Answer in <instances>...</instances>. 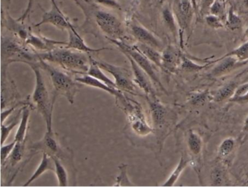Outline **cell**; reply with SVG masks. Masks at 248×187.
Here are the masks:
<instances>
[{
  "instance_id": "obj_1",
  "label": "cell",
  "mask_w": 248,
  "mask_h": 187,
  "mask_svg": "<svg viewBox=\"0 0 248 187\" xmlns=\"http://www.w3.org/2000/svg\"><path fill=\"white\" fill-rule=\"evenodd\" d=\"M39 58L49 63L59 65L69 73L82 75L88 73L91 63V56L66 46H58L50 51L38 53Z\"/></svg>"
},
{
  "instance_id": "obj_2",
  "label": "cell",
  "mask_w": 248,
  "mask_h": 187,
  "mask_svg": "<svg viewBox=\"0 0 248 187\" xmlns=\"http://www.w3.org/2000/svg\"><path fill=\"white\" fill-rule=\"evenodd\" d=\"M29 66L35 75V88L32 94L33 104L44 119L47 130H52L53 108L58 95L55 92L53 94L49 93L39 62L30 63Z\"/></svg>"
},
{
  "instance_id": "obj_3",
  "label": "cell",
  "mask_w": 248,
  "mask_h": 187,
  "mask_svg": "<svg viewBox=\"0 0 248 187\" xmlns=\"http://www.w3.org/2000/svg\"><path fill=\"white\" fill-rule=\"evenodd\" d=\"M39 65L50 78L56 95L65 97L69 104H74L75 95L85 85L72 78L69 72L56 67L49 62L40 59Z\"/></svg>"
},
{
  "instance_id": "obj_4",
  "label": "cell",
  "mask_w": 248,
  "mask_h": 187,
  "mask_svg": "<svg viewBox=\"0 0 248 187\" xmlns=\"http://www.w3.org/2000/svg\"><path fill=\"white\" fill-rule=\"evenodd\" d=\"M126 94L122 91L118 96L115 97L116 104L127 116V122L133 131L141 137L155 133L152 125L148 122L141 104Z\"/></svg>"
},
{
  "instance_id": "obj_5",
  "label": "cell",
  "mask_w": 248,
  "mask_h": 187,
  "mask_svg": "<svg viewBox=\"0 0 248 187\" xmlns=\"http://www.w3.org/2000/svg\"><path fill=\"white\" fill-rule=\"evenodd\" d=\"M2 69H7L11 63L15 62L30 64L40 62L38 53L31 50L30 46H25L18 43L17 40L9 37H2Z\"/></svg>"
},
{
  "instance_id": "obj_6",
  "label": "cell",
  "mask_w": 248,
  "mask_h": 187,
  "mask_svg": "<svg viewBox=\"0 0 248 187\" xmlns=\"http://www.w3.org/2000/svg\"><path fill=\"white\" fill-rule=\"evenodd\" d=\"M30 155L29 156L32 158L36 154L46 153L51 156H56L61 160H64L68 163L74 165L73 154L69 149L62 147V145L59 143L57 137L53 130H46L44 136L41 140L31 143L29 146Z\"/></svg>"
},
{
  "instance_id": "obj_7",
  "label": "cell",
  "mask_w": 248,
  "mask_h": 187,
  "mask_svg": "<svg viewBox=\"0 0 248 187\" xmlns=\"http://www.w3.org/2000/svg\"><path fill=\"white\" fill-rule=\"evenodd\" d=\"M113 44L115 45L118 47V48L121 50L122 53L124 56H129L140 66V68L146 72V73L149 75V78L152 79V82L159 87L162 91L167 93L164 85H162L157 72L155 69V65L141 53L136 46H130L127 43L123 42V40H108Z\"/></svg>"
},
{
  "instance_id": "obj_8",
  "label": "cell",
  "mask_w": 248,
  "mask_h": 187,
  "mask_svg": "<svg viewBox=\"0 0 248 187\" xmlns=\"http://www.w3.org/2000/svg\"><path fill=\"white\" fill-rule=\"evenodd\" d=\"M97 64L106 72H108L114 78L117 88L120 91L133 95H139L137 91L138 86L133 79V72H130L126 68L115 66L108 62L101 60H95Z\"/></svg>"
},
{
  "instance_id": "obj_9",
  "label": "cell",
  "mask_w": 248,
  "mask_h": 187,
  "mask_svg": "<svg viewBox=\"0 0 248 187\" xmlns=\"http://www.w3.org/2000/svg\"><path fill=\"white\" fill-rule=\"evenodd\" d=\"M95 20L108 40H123L124 38L125 31L123 23L114 14L99 10L95 13Z\"/></svg>"
},
{
  "instance_id": "obj_10",
  "label": "cell",
  "mask_w": 248,
  "mask_h": 187,
  "mask_svg": "<svg viewBox=\"0 0 248 187\" xmlns=\"http://www.w3.org/2000/svg\"><path fill=\"white\" fill-rule=\"evenodd\" d=\"M145 98L150 110L152 127L155 130L154 133H165L170 125V112L169 109L158 100L156 96H145Z\"/></svg>"
},
{
  "instance_id": "obj_11",
  "label": "cell",
  "mask_w": 248,
  "mask_h": 187,
  "mask_svg": "<svg viewBox=\"0 0 248 187\" xmlns=\"http://www.w3.org/2000/svg\"><path fill=\"white\" fill-rule=\"evenodd\" d=\"M174 15L179 27V37L181 45L183 44L184 33H186L188 39L191 32V24L196 15L195 10L191 3V0H181L179 7L172 8Z\"/></svg>"
},
{
  "instance_id": "obj_12",
  "label": "cell",
  "mask_w": 248,
  "mask_h": 187,
  "mask_svg": "<svg viewBox=\"0 0 248 187\" xmlns=\"http://www.w3.org/2000/svg\"><path fill=\"white\" fill-rule=\"evenodd\" d=\"M50 9L47 11H44L41 21L36 24L35 27H41L44 24H51L62 31H67L73 24L62 12L56 0H50Z\"/></svg>"
},
{
  "instance_id": "obj_13",
  "label": "cell",
  "mask_w": 248,
  "mask_h": 187,
  "mask_svg": "<svg viewBox=\"0 0 248 187\" xmlns=\"http://www.w3.org/2000/svg\"><path fill=\"white\" fill-rule=\"evenodd\" d=\"M131 65L135 83L144 93L145 96H156L152 79L140 66L130 56H125Z\"/></svg>"
},
{
  "instance_id": "obj_14",
  "label": "cell",
  "mask_w": 248,
  "mask_h": 187,
  "mask_svg": "<svg viewBox=\"0 0 248 187\" xmlns=\"http://www.w3.org/2000/svg\"><path fill=\"white\" fill-rule=\"evenodd\" d=\"M209 63L210 64L217 63V64L213 68L209 75L213 78H219L226 76L233 71L248 64V62H239L234 57L229 56V57L219 58L217 60L213 61Z\"/></svg>"
},
{
  "instance_id": "obj_15",
  "label": "cell",
  "mask_w": 248,
  "mask_h": 187,
  "mask_svg": "<svg viewBox=\"0 0 248 187\" xmlns=\"http://www.w3.org/2000/svg\"><path fill=\"white\" fill-rule=\"evenodd\" d=\"M130 31L133 37L138 40L139 43L147 45L159 50L164 49L162 40L152 31L145 28L143 26L138 24H133L130 27Z\"/></svg>"
},
{
  "instance_id": "obj_16",
  "label": "cell",
  "mask_w": 248,
  "mask_h": 187,
  "mask_svg": "<svg viewBox=\"0 0 248 187\" xmlns=\"http://www.w3.org/2000/svg\"><path fill=\"white\" fill-rule=\"evenodd\" d=\"M183 54L175 46L170 45L162 52V68L164 71L174 73L181 65Z\"/></svg>"
},
{
  "instance_id": "obj_17",
  "label": "cell",
  "mask_w": 248,
  "mask_h": 187,
  "mask_svg": "<svg viewBox=\"0 0 248 187\" xmlns=\"http://www.w3.org/2000/svg\"><path fill=\"white\" fill-rule=\"evenodd\" d=\"M67 31L68 34H69V40H68L66 47L68 48L74 49V50H78V51L82 52V53H88V54L99 53L102 50H108L107 47L92 48V47H89L84 41L83 38L81 37L80 34L77 31L74 25H72L67 30Z\"/></svg>"
},
{
  "instance_id": "obj_18",
  "label": "cell",
  "mask_w": 248,
  "mask_h": 187,
  "mask_svg": "<svg viewBox=\"0 0 248 187\" xmlns=\"http://www.w3.org/2000/svg\"><path fill=\"white\" fill-rule=\"evenodd\" d=\"M26 45L30 46L31 48L36 50H42V51L47 52L56 48L58 46H66L67 42L56 41V40H50L46 38L41 35L30 33L28 38L26 40Z\"/></svg>"
},
{
  "instance_id": "obj_19",
  "label": "cell",
  "mask_w": 248,
  "mask_h": 187,
  "mask_svg": "<svg viewBox=\"0 0 248 187\" xmlns=\"http://www.w3.org/2000/svg\"><path fill=\"white\" fill-rule=\"evenodd\" d=\"M7 76V69H2V110L5 109L10 104H14L18 93L16 91V87L14 85V82L10 79L9 82Z\"/></svg>"
},
{
  "instance_id": "obj_20",
  "label": "cell",
  "mask_w": 248,
  "mask_h": 187,
  "mask_svg": "<svg viewBox=\"0 0 248 187\" xmlns=\"http://www.w3.org/2000/svg\"><path fill=\"white\" fill-rule=\"evenodd\" d=\"M75 78L78 82L83 84L84 85L98 88V89L105 91V92L114 95V97L118 96L122 93V91H120V90L117 89V88H111L104 82H101V81L97 79L96 78L90 76L87 74L79 75V77H76Z\"/></svg>"
},
{
  "instance_id": "obj_21",
  "label": "cell",
  "mask_w": 248,
  "mask_h": 187,
  "mask_svg": "<svg viewBox=\"0 0 248 187\" xmlns=\"http://www.w3.org/2000/svg\"><path fill=\"white\" fill-rule=\"evenodd\" d=\"M53 171L55 172V163L53 157L46 153H43L41 162L37 167L35 172L31 175V178H29L28 181L23 184V187H29L31 183L34 182L36 179L41 176L43 173L47 171Z\"/></svg>"
},
{
  "instance_id": "obj_22",
  "label": "cell",
  "mask_w": 248,
  "mask_h": 187,
  "mask_svg": "<svg viewBox=\"0 0 248 187\" xmlns=\"http://www.w3.org/2000/svg\"><path fill=\"white\" fill-rule=\"evenodd\" d=\"M190 163V159L186 155L182 154L180 157L179 162L177 164L173 171L170 174L169 177L166 181L162 184V187H173L176 184L177 181L179 179L184 170L188 167Z\"/></svg>"
},
{
  "instance_id": "obj_23",
  "label": "cell",
  "mask_w": 248,
  "mask_h": 187,
  "mask_svg": "<svg viewBox=\"0 0 248 187\" xmlns=\"http://www.w3.org/2000/svg\"><path fill=\"white\" fill-rule=\"evenodd\" d=\"M31 109H33L32 104L27 105L24 107L22 114H21V122H20L19 126H18V130H17L15 138H14V140L16 142H24L27 140L29 120H30Z\"/></svg>"
},
{
  "instance_id": "obj_24",
  "label": "cell",
  "mask_w": 248,
  "mask_h": 187,
  "mask_svg": "<svg viewBox=\"0 0 248 187\" xmlns=\"http://www.w3.org/2000/svg\"><path fill=\"white\" fill-rule=\"evenodd\" d=\"M21 21L19 20L14 19L9 14H8L5 19V27L12 31L20 40L26 42L31 32L23 24H21Z\"/></svg>"
},
{
  "instance_id": "obj_25",
  "label": "cell",
  "mask_w": 248,
  "mask_h": 187,
  "mask_svg": "<svg viewBox=\"0 0 248 187\" xmlns=\"http://www.w3.org/2000/svg\"><path fill=\"white\" fill-rule=\"evenodd\" d=\"M162 16L165 27L176 40L177 37H179V27L172 8L169 6L164 7Z\"/></svg>"
},
{
  "instance_id": "obj_26",
  "label": "cell",
  "mask_w": 248,
  "mask_h": 187,
  "mask_svg": "<svg viewBox=\"0 0 248 187\" xmlns=\"http://www.w3.org/2000/svg\"><path fill=\"white\" fill-rule=\"evenodd\" d=\"M135 46L155 66L162 68V53H160L159 50L155 48V47L147 46V45L143 44V43H139L137 45H135Z\"/></svg>"
},
{
  "instance_id": "obj_27",
  "label": "cell",
  "mask_w": 248,
  "mask_h": 187,
  "mask_svg": "<svg viewBox=\"0 0 248 187\" xmlns=\"http://www.w3.org/2000/svg\"><path fill=\"white\" fill-rule=\"evenodd\" d=\"M87 75L96 78L98 80L104 82V83L108 85V86L111 88H117L114 81L111 80L110 78H108L107 75L103 72V69L97 64L96 62H95V59L91 57V63L90 65L89 69H88V73ZM118 89V88H117Z\"/></svg>"
},
{
  "instance_id": "obj_28",
  "label": "cell",
  "mask_w": 248,
  "mask_h": 187,
  "mask_svg": "<svg viewBox=\"0 0 248 187\" xmlns=\"http://www.w3.org/2000/svg\"><path fill=\"white\" fill-rule=\"evenodd\" d=\"M26 142L27 140L24 142H16L14 150L7 162H5V165L8 164V166L12 168L21 162V161L24 159L26 153Z\"/></svg>"
},
{
  "instance_id": "obj_29",
  "label": "cell",
  "mask_w": 248,
  "mask_h": 187,
  "mask_svg": "<svg viewBox=\"0 0 248 187\" xmlns=\"http://www.w3.org/2000/svg\"><path fill=\"white\" fill-rule=\"evenodd\" d=\"M187 146L191 155L194 156H200L202 151L203 146L202 139L200 134L194 130H190L187 138Z\"/></svg>"
},
{
  "instance_id": "obj_30",
  "label": "cell",
  "mask_w": 248,
  "mask_h": 187,
  "mask_svg": "<svg viewBox=\"0 0 248 187\" xmlns=\"http://www.w3.org/2000/svg\"><path fill=\"white\" fill-rule=\"evenodd\" d=\"M239 85L237 81L235 80L232 81V82L223 85L215 93L213 96V101H216V102H220L224 100H229L234 94L235 91Z\"/></svg>"
},
{
  "instance_id": "obj_31",
  "label": "cell",
  "mask_w": 248,
  "mask_h": 187,
  "mask_svg": "<svg viewBox=\"0 0 248 187\" xmlns=\"http://www.w3.org/2000/svg\"><path fill=\"white\" fill-rule=\"evenodd\" d=\"M55 163V172L57 177L58 184L59 187H68L69 186V174L66 167L62 161L56 156H52Z\"/></svg>"
},
{
  "instance_id": "obj_32",
  "label": "cell",
  "mask_w": 248,
  "mask_h": 187,
  "mask_svg": "<svg viewBox=\"0 0 248 187\" xmlns=\"http://www.w3.org/2000/svg\"><path fill=\"white\" fill-rule=\"evenodd\" d=\"M24 107H25V106H24V107H21V109H18V112L16 113L15 117H14V118L12 119V121H11V123L7 125H5L4 123L1 124V132H2V140H1V144H4L5 140L9 137L11 131L19 124L20 122H21V114H22V111Z\"/></svg>"
},
{
  "instance_id": "obj_33",
  "label": "cell",
  "mask_w": 248,
  "mask_h": 187,
  "mask_svg": "<svg viewBox=\"0 0 248 187\" xmlns=\"http://www.w3.org/2000/svg\"><path fill=\"white\" fill-rule=\"evenodd\" d=\"M229 102L239 105H245L248 103V82L238 85L234 94L229 99Z\"/></svg>"
},
{
  "instance_id": "obj_34",
  "label": "cell",
  "mask_w": 248,
  "mask_h": 187,
  "mask_svg": "<svg viewBox=\"0 0 248 187\" xmlns=\"http://www.w3.org/2000/svg\"><path fill=\"white\" fill-rule=\"evenodd\" d=\"M225 27L232 31L239 30L242 29V21L240 17L235 12L234 7L231 5L226 16Z\"/></svg>"
},
{
  "instance_id": "obj_35",
  "label": "cell",
  "mask_w": 248,
  "mask_h": 187,
  "mask_svg": "<svg viewBox=\"0 0 248 187\" xmlns=\"http://www.w3.org/2000/svg\"><path fill=\"white\" fill-rule=\"evenodd\" d=\"M127 168L128 165L127 164L121 163L119 165L120 172L116 178L115 183L113 184V187H136L129 179Z\"/></svg>"
},
{
  "instance_id": "obj_36",
  "label": "cell",
  "mask_w": 248,
  "mask_h": 187,
  "mask_svg": "<svg viewBox=\"0 0 248 187\" xmlns=\"http://www.w3.org/2000/svg\"><path fill=\"white\" fill-rule=\"evenodd\" d=\"M232 56L235 59H237L239 62H248V40L242 43V45L233 49L229 53H226L224 56L220 58L229 57Z\"/></svg>"
},
{
  "instance_id": "obj_37",
  "label": "cell",
  "mask_w": 248,
  "mask_h": 187,
  "mask_svg": "<svg viewBox=\"0 0 248 187\" xmlns=\"http://www.w3.org/2000/svg\"><path fill=\"white\" fill-rule=\"evenodd\" d=\"M235 146H236V140L233 138L228 137L223 139L217 149L218 156L221 158L227 157L233 152Z\"/></svg>"
},
{
  "instance_id": "obj_38",
  "label": "cell",
  "mask_w": 248,
  "mask_h": 187,
  "mask_svg": "<svg viewBox=\"0 0 248 187\" xmlns=\"http://www.w3.org/2000/svg\"><path fill=\"white\" fill-rule=\"evenodd\" d=\"M210 63H204V64H198L193 62L191 59L188 58L186 57L185 56L183 55L182 59H181V65L180 67L183 70L186 71L188 72H198V71L202 70L205 69L207 66H210Z\"/></svg>"
},
{
  "instance_id": "obj_39",
  "label": "cell",
  "mask_w": 248,
  "mask_h": 187,
  "mask_svg": "<svg viewBox=\"0 0 248 187\" xmlns=\"http://www.w3.org/2000/svg\"><path fill=\"white\" fill-rule=\"evenodd\" d=\"M226 0H215L214 3L210 10V14L219 17L225 23L226 19Z\"/></svg>"
},
{
  "instance_id": "obj_40",
  "label": "cell",
  "mask_w": 248,
  "mask_h": 187,
  "mask_svg": "<svg viewBox=\"0 0 248 187\" xmlns=\"http://www.w3.org/2000/svg\"><path fill=\"white\" fill-rule=\"evenodd\" d=\"M204 19L207 26L214 30H219V29H222L225 27V23L223 22V20L220 19L216 16L208 14L204 17Z\"/></svg>"
},
{
  "instance_id": "obj_41",
  "label": "cell",
  "mask_w": 248,
  "mask_h": 187,
  "mask_svg": "<svg viewBox=\"0 0 248 187\" xmlns=\"http://www.w3.org/2000/svg\"><path fill=\"white\" fill-rule=\"evenodd\" d=\"M30 103L28 101H18V102L14 104V105L11 106L8 109H5V110H2L1 113V124L5 123L6 119L14 112V111L17 109L19 107H24L26 105H30Z\"/></svg>"
},
{
  "instance_id": "obj_42",
  "label": "cell",
  "mask_w": 248,
  "mask_h": 187,
  "mask_svg": "<svg viewBox=\"0 0 248 187\" xmlns=\"http://www.w3.org/2000/svg\"><path fill=\"white\" fill-rule=\"evenodd\" d=\"M15 145L16 141L14 140V141L8 143V144H2L1 146V164H2V167L5 165V162H7L10 155L12 153Z\"/></svg>"
},
{
  "instance_id": "obj_43",
  "label": "cell",
  "mask_w": 248,
  "mask_h": 187,
  "mask_svg": "<svg viewBox=\"0 0 248 187\" xmlns=\"http://www.w3.org/2000/svg\"><path fill=\"white\" fill-rule=\"evenodd\" d=\"M215 0H201L200 6L199 7V16L204 18L205 16L210 14V10Z\"/></svg>"
},
{
  "instance_id": "obj_44",
  "label": "cell",
  "mask_w": 248,
  "mask_h": 187,
  "mask_svg": "<svg viewBox=\"0 0 248 187\" xmlns=\"http://www.w3.org/2000/svg\"><path fill=\"white\" fill-rule=\"evenodd\" d=\"M242 130L244 132L248 133V116H247L246 118L244 120L243 126H242Z\"/></svg>"
},
{
  "instance_id": "obj_45",
  "label": "cell",
  "mask_w": 248,
  "mask_h": 187,
  "mask_svg": "<svg viewBox=\"0 0 248 187\" xmlns=\"http://www.w3.org/2000/svg\"><path fill=\"white\" fill-rule=\"evenodd\" d=\"M191 3H192L193 6H194V10H195L196 16H199V6L198 3H197V0H191Z\"/></svg>"
},
{
  "instance_id": "obj_46",
  "label": "cell",
  "mask_w": 248,
  "mask_h": 187,
  "mask_svg": "<svg viewBox=\"0 0 248 187\" xmlns=\"http://www.w3.org/2000/svg\"><path fill=\"white\" fill-rule=\"evenodd\" d=\"M242 6L245 9H248V0H242Z\"/></svg>"
},
{
  "instance_id": "obj_47",
  "label": "cell",
  "mask_w": 248,
  "mask_h": 187,
  "mask_svg": "<svg viewBox=\"0 0 248 187\" xmlns=\"http://www.w3.org/2000/svg\"><path fill=\"white\" fill-rule=\"evenodd\" d=\"M245 37L248 40V26L245 31Z\"/></svg>"
},
{
  "instance_id": "obj_48",
  "label": "cell",
  "mask_w": 248,
  "mask_h": 187,
  "mask_svg": "<svg viewBox=\"0 0 248 187\" xmlns=\"http://www.w3.org/2000/svg\"><path fill=\"white\" fill-rule=\"evenodd\" d=\"M226 2H229L230 0H226Z\"/></svg>"
}]
</instances>
